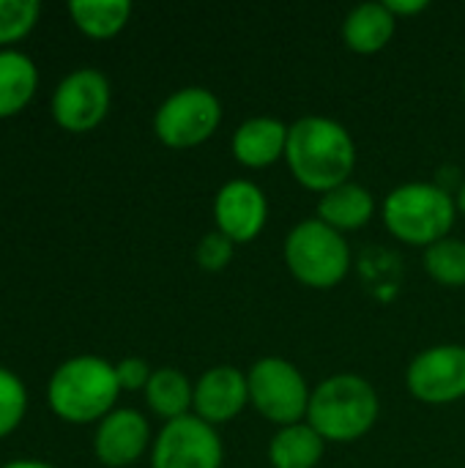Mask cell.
Masks as SVG:
<instances>
[{
	"mask_svg": "<svg viewBox=\"0 0 465 468\" xmlns=\"http://www.w3.org/2000/svg\"><path fill=\"white\" fill-rule=\"evenodd\" d=\"M455 203H458V211H463L465 214V181L463 186L458 189V195H455Z\"/></svg>",
	"mask_w": 465,
	"mask_h": 468,
	"instance_id": "cell-28",
	"label": "cell"
},
{
	"mask_svg": "<svg viewBox=\"0 0 465 468\" xmlns=\"http://www.w3.org/2000/svg\"><path fill=\"white\" fill-rule=\"evenodd\" d=\"M27 414V389L25 381L8 370L0 367V441L8 439Z\"/></svg>",
	"mask_w": 465,
	"mask_h": 468,
	"instance_id": "cell-23",
	"label": "cell"
},
{
	"mask_svg": "<svg viewBox=\"0 0 465 468\" xmlns=\"http://www.w3.org/2000/svg\"><path fill=\"white\" fill-rule=\"evenodd\" d=\"M3 468H58L52 466V463H47V461H33V458H19V461H11V463H5Z\"/></svg>",
	"mask_w": 465,
	"mask_h": 468,
	"instance_id": "cell-27",
	"label": "cell"
},
{
	"mask_svg": "<svg viewBox=\"0 0 465 468\" xmlns=\"http://www.w3.org/2000/svg\"><path fill=\"white\" fill-rule=\"evenodd\" d=\"M222 123V101L214 90L200 85H186L170 93L156 115L153 134L167 148H195L214 137Z\"/></svg>",
	"mask_w": 465,
	"mask_h": 468,
	"instance_id": "cell-7",
	"label": "cell"
},
{
	"mask_svg": "<svg viewBox=\"0 0 465 468\" xmlns=\"http://www.w3.org/2000/svg\"><path fill=\"white\" fill-rule=\"evenodd\" d=\"M118 395L121 384L115 365L93 354L66 359L47 381V406L69 425H99L110 411H115Z\"/></svg>",
	"mask_w": 465,
	"mask_h": 468,
	"instance_id": "cell-2",
	"label": "cell"
},
{
	"mask_svg": "<svg viewBox=\"0 0 465 468\" xmlns=\"http://www.w3.org/2000/svg\"><path fill=\"white\" fill-rule=\"evenodd\" d=\"M41 5L36 0H0V49H14L38 25Z\"/></svg>",
	"mask_w": 465,
	"mask_h": 468,
	"instance_id": "cell-22",
	"label": "cell"
},
{
	"mask_svg": "<svg viewBox=\"0 0 465 468\" xmlns=\"http://www.w3.org/2000/svg\"><path fill=\"white\" fill-rule=\"evenodd\" d=\"M38 69L22 49H0V121L19 115L36 96Z\"/></svg>",
	"mask_w": 465,
	"mask_h": 468,
	"instance_id": "cell-17",
	"label": "cell"
},
{
	"mask_svg": "<svg viewBox=\"0 0 465 468\" xmlns=\"http://www.w3.org/2000/svg\"><path fill=\"white\" fill-rule=\"evenodd\" d=\"M425 269L428 274L447 288L465 285V241L463 239H441L425 250Z\"/></svg>",
	"mask_w": 465,
	"mask_h": 468,
	"instance_id": "cell-21",
	"label": "cell"
},
{
	"mask_svg": "<svg viewBox=\"0 0 465 468\" xmlns=\"http://www.w3.org/2000/svg\"><path fill=\"white\" fill-rule=\"evenodd\" d=\"M115 376H118V384H121V392H145L153 370L148 367L145 359L140 356H126L115 365Z\"/></svg>",
	"mask_w": 465,
	"mask_h": 468,
	"instance_id": "cell-25",
	"label": "cell"
},
{
	"mask_svg": "<svg viewBox=\"0 0 465 468\" xmlns=\"http://www.w3.org/2000/svg\"><path fill=\"white\" fill-rule=\"evenodd\" d=\"M378 411V392L367 378L356 373H337L312 389L307 422L326 444H351L373 431Z\"/></svg>",
	"mask_w": 465,
	"mask_h": 468,
	"instance_id": "cell-3",
	"label": "cell"
},
{
	"mask_svg": "<svg viewBox=\"0 0 465 468\" xmlns=\"http://www.w3.org/2000/svg\"><path fill=\"white\" fill-rule=\"evenodd\" d=\"M397 30V16L389 11L386 3H359L345 14L343 22V41L348 49L359 55L381 52Z\"/></svg>",
	"mask_w": 465,
	"mask_h": 468,
	"instance_id": "cell-15",
	"label": "cell"
},
{
	"mask_svg": "<svg viewBox=\"0 0 465 468\" xmlns=\"http://www.w3.org/2000/svg\"><path fill=\"white\" fill-rule=\"evenodd\" d=\"M455 197L430 181H408L395 186L381 206L384 225L397 241L411 247H430L449 236L455 225Z\"/></svg>",
	"mask_w": 465,
	"mask_h": 468,
	"instance_id": "cell-4",
	"label": "cell"
},
{
	"mask_svg": "<svg viewBox=\"0 0 465 468\" xmlns=\"http://www.w3.org/2000/svg\"><path fill=\"white\" fill-rule=\"evenodd\" d=\"M69 16L79 33L88 38H112L118 36L129 16H132V3L129 0H71L69 3Z\"/></svg>",
	"mask_w": 465,
	"mask_h": 468,
	"instance_id": "cell-20",
	"label": "cell"
},
{
	"mask_svg": "<svg viewBox=\"0 0 465 468\" xmlns=\"http://www.w3.org/2000/svg\"><path fill=\"white\" fill-rule=\"evenodd\" d=\"M463 96H465V80H463Z\"/></svg>",
	"mask_w": 465,
	"mask_h": 468,
	"instance_id": "cell-29",
	"label": "cell"
},
{
	"mask_svg": "<svg viewBox=\"0 0 465 468\" xmlns=\"http://www.w3.org/2000/svg\"><path fill=\"white\" fill-rule=\"evenodd\" d=\"M408 392L428 406H447L465 398V346L441 343L417 354L406 373Z\"/></svg>",
	"mask_w": 465,
	"mask_h": 468,
	"instance_id": "cell-10",
	"label": "cell"
},
{
	"mask_svg": "<svg viewBox=\"0 0 465 468\" xmlns=\"http://www.w3.org/2000/svg\"><path fill=\"white\" fill-rule=\"evenodd\" d=\"M288 148V126L271 115H255L238 123L230 140V151L244 167H269L285 159Z\"/></svg>",
	"mask_w": 465,
	"mask_h": 468,
	"instance_id": "cell-14",
	"label": "cell"
},
{
	"mask_svg": "<svg viewBox=\"0 0 465 468\" xmlns=\"http://www.w3.org/2000/svg\"><path fill=\"white\" fill-rule=\"evenodd\" d=\"M285 159L301 186L323 195L351 181L356 167V143L340 121L304 115L288 126Z\"/></svg>",
	"mask_w": 465,
	"mask_h": 468,
	"instance_id": "cell-1",
	"label": "cell"
},
{
	"mask_svg": "<svg viewBox=\"0 0 465 468\" xmlns=\"http://www.w3.org/2000/svg\"><path fill=\"white\" fill-rule=\"evenodd\" d=\"M249 403L280 428L307 420L310 387L301 370L282 356H263L247 370Z\"/></svg>",
	"mask_w": 465,
	"mask_h": 468,
	"instance_id": "cell-6",
	"label": "cell"
},
{
	"mask_svg": "<svg viewBox=\"0 0 465 468\" xmlns=\"http://www.w3.org/2000/svg\"><path fill=\"white\" fill-rule=\"evenodd\" d=\"M373 214H375V197L367 186L356 181H345L323 192L318 200V219H323L329 228L340 233L365 228L373 219Z\"/></svg>",
	"mask_w": 465,
	"mask_h": 468,
	"instance_id": "cell-16",
	"label": "cell"
},
{
	"mask_svg": "<svg viewBox=\"0 0 465 468\" xmlns=\"http://www.w3.org/2000/svg\"><path fill=\"white\" fill-rule=\"evenodd\" d=\"M192 398H195V384H189V378L178 367L153 370V376L145 387L148 409L164 422L186 417L192 411Z\"/></svg>",
	"mask_w": 465,
	"mask_h": 468,
	"instance_id": "cell-19",
	"label": "cell"
},
{
	"mask_svg": "<svg viewBox=\"0 0 465 468\" xmlns=\"http://www.w3.org/2000/svg\"><path fill=\"white\" fill-rule=\"evenodd\" d=\"M151 447V425L137 409L110 411L93 433V455L101 466L126 468Z\"/></svg>",
	"mask_w": 465,
	"mask_h": 468,
	"instance_id": "cell-12",
	"label": "cell"
},
{
	"mask_svg": "<svg viewBox=\"0 0 465 468\" xmlns=\"http://www.w3.org/2000/svg\"><path fill=\"white\" fill-rule=\"evenodd\" d=\"M112 104V88L110 80L90 66L69 71L49 99L52 121L71 134L93 132L110 112Z\"/></svg>",
	"mask_w": 465,
	"mask_h": 468,
	"instance_id": "cell-8",
	"label": "cell"
},
{
	"mask_svg": "<svg viewBox=\"0 0 465 468\" xmlns=\"http://www.w3.org/2000/svg\"><path fill=\"white\" fill-rule=\"evenodd\" d=\"M222 461L217 428L195 414L164 422L151 447V468H222Z\"/></svg>",
	"mask_w": 465,
	"mask_h": 468,
	"instance_id": "cell-9",
	"label": "cell"
},
{
	"mask_svg": "<svg viewBox=\"0 0 465 468\" xmlns=\"http://www.w3.org/2000/svg\"><path fill=\"white\" fill-rule=\"evenodd\" d=\"M389 5V11L400 19V16H408V14H419L425 11L430 3L428 0H384Z\"/></svg>",
	"mask_w": 465,
	"mask_h": 468,
	"instance_id": "cell-26",
	"label": "cell"
},
{
	"mask_svg": "<svg viewBox=\"0 0 465 468\" xmlns=\"http://www.w3.org/2000/svg\"><path fill=\"white\" fill-rule=\"evenodd\" d=\"M288 271L307 288H334L351 269V247L345 236L323 219H301L285 236Z\"/></svg>",
	"mask_w": 465,
	"mask_h": 468,
	"instance_id": "cell-5",
	"label": "cell"
},
{
	"mask_svg": "<svg viewBox=\"0 0 465 468\" xmlns=\"http://www.w3.org/2000/svg\"><path fill=\"white\" fill-rule=\"evenodd\" d=\"M326 441L304 420L288 428H280L269 441V461L274 468H315L323 461Z\"/></svg>",
	"mask_w": 465,
	"mask_h": 468,
	"instance_id": "cell-18",
	"label": "cell"
},
{
	"mask_svg": "<svg viewBox=\"0 0 465 468\" xmlns=\"http://www.w3.org/2000/svg\"><path fill=\"white\" fill-rule=\"evenodd\" d=\"M269 219V200L255 181L233 178L214 197V222L233 244H247L260 236Z\"/></svg>",
	"mask_w": 465,
	"mask_h": 468,
	"instance_id": "cell-11",
	"label": "cell"
},
{
	"mask_svg": "<svg viewBox=\"0 0 465 468\" xmlns=\"http://www.w3.org/2000/svg\"><path fill=\"white\" fill-rule=\"evenodd\" d=\"M247 403H249L247 373H241L233 365H217V367H208L197 378L195 398H192V414L217 428V425L236 420Z\"/></svg>",
	"mask_w": 465,
	"mask_h": 468,
	"instance_id": "cell-13",
	"label": "cell"
},
{
	"mask_svg": "<svg viewBox=\"0 0 465 468\" xmlns=\"http://www.w3.org/2000/svg\"><path fill=\"white\" fill-rule=\"evenodd\" d=\"M233 250H236V244L227 236H222L219 230H211V233H206L200 239V244L195 250V258H197L200 269H206V271H222L233 261Z\"/></svg>",
	"mask_w": 465,
	"mask_h": 468,
	"instance_id": "cell-24",
	"label": "cell"
}]
</instances>
